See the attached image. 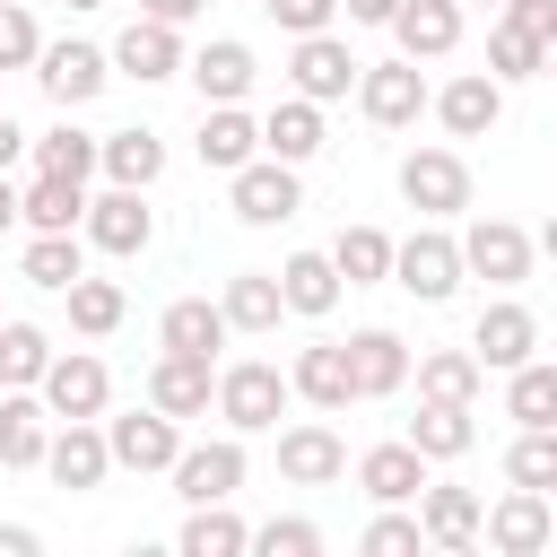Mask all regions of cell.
Segmentation results:
<instances>
[{
	"label": "cell",
	"mask_w": 557,
	"mask_h": 557,
	"mask_svg": "<svg viewBox=\"0 0 557 557\" xmlns=\"http://www.w3.org/2000/svg\"><path fill=\"white\" fill-rule=\"evenodd\" d=\"M209 400H218V418H226L235 435H261V426H278V409H287L296 392H287V374H278L270 357H244V366H226V374L209 383Z\"/></svg>",
	"instance_id": "1"
},
{
	"label": "cell",
	"mask_w": 557,
	"mask_h": 557,
	"mask_svg": "<svg viewBox=\"0 0 557 557\" xmlns=\"http://www.w3.org/2000/svg\"><path fill=\"white\" fill-rule=\"evenodd\" d=\"M35 400H44V418H104L113 374H104V357H87V348H52L44 374H35Z\"/></svg>",
	"instance_id": "2"
},
{
	"label": "cell",
	"mask_w": 557,
	"mask_h": 557,
	"mask_svg": "<svg viewBox=\"0 0 557 557\" xmlns=\"http://www.w3.org/2000/svg\"><path fill=\"white\" fill-rule=\"evenodd\" d=\"M348 96H357V113H366L374 131H400V122H418V113H426V78H418V61H409V52H400V61H366Z\"/></svg>",
	"instance_id": "3"
},
{
	"label": "cell",
	"mask_w": 557,
	"mask_h": 557,
	"mask_svg": "<svg viewBox=\"0 0 557 557\" xmlns=\"http://www.w3.org/2000/svg\"><path fill=\"white\" fill-rule=\"evenodd\" d=\"M400 200H409L418 218H461V209H470V165H461L453 148H409V157H400Z\"/></svg>",
	"instance_id": "4"
},
{
	"label": "cell",
	"mask_w": 557,
	"mask_h": 557,
	"mask_svg": "<svg viewBox=\"0 0 557 557\" xmlns=\"http://www.w3.org/2000/svg\"><path fill=\"white\" fill-rule=\"evenodd\" d=\"M226 200H235V218H244V226H287V218L305 209L296 165H278V157H244V165L226 174Z\"/></svg>",
	"instance_id": "5"
},
{
	"label": "cell",
	"mask_w": 557,
	"mask_h": 557,
	"mask_svg": "<svg viewBox=\"0 0 557 557\" xmlns=\"http://www.w3.org/2000/svg\"><path fill=\"white\" fill-rule=\"evenodd\" d=\"M392 287H409L418 305H444L461 287V244L444 226H418L409 244H392Z\"/></svg>",
	"instance_id": "6"
},
{
	"label": "cell",
	"mask_w": 557,
	"mask_h": 557,
	"mask_svg": "<svg viewBox=\"0 0 557 557\" xmlns=\"http://www.w3.org/2000/svg\"><path fill=\"white\" fill-rule=\"evenodd\" d=\"M78 235H87L96 252H113V261H131V252H148V235H157V218H148V200H139L131 183H113V191H96V200L78 209Z\"/></svg>",
	"instance_id": "7"
},
{
	"label": "cell",
	"mask_w": 557,
	"mask_h": 557,
	"mask_svg": "<svg viewBox=\"0 0 557 557\" xmlns=\"http://www.w3.org/2000/svg\"><path fill=\"white\" fill-rule=\"evenodd\" d=\"M461 244V278H487V287H522L531 278V235L513 226V218H479L470 235H453Z\"/></svg>",
	"instance_id": "8"
},
{
	"label": "cell",
	"mask_w": 557,
	"mask_h": 557,
	"mask_svg": "<svg viewBox=\"0 0 557 557\" xmlns=\"http://www.w3.org/2000/svg\"><path fill=\"white\" fill-rule=\"evenodd\" d=\"M357 52H348V35H296V52H287V78H296V96H313V104H339L348 87H357Z\"/></svg>",
	"instance_id": "9"
},
{
	"label": "cell",
	"mask_w": 557,
	"mask_h": 557,
	"mask_svg": "<svg viewBox=\"0 0 557 557\" xmlns=\"http://www.w3.org/2000/svg\"><path fill=\"white\" fill-rule=\"evenodd\" d=\"M165 470H174V496H183V505H226V496L244 487V444H235V435H218V444H183Z\"/></svg>",
	"instance_id": "10"
},
{
	"label": "cell",
	"mask_w": 557,
	"mask_h": 557,
	"mask_svg": "<svg viewBox=\"0 0 557 557\" xmlns=\"http://www.w3.org/2000/svg\"><path fill=\"white\" fill-rule=\"evenodd\" d=\"M35 78H44V96H52L61 113H78V104H96V96H104L113 61H104L96 44H44V52H35Z\"/></svg>",
	"instance_id": "11"
},
{
	"label": "cell",
	"mask_w": 557,
	"mask_h": 557,
	"mask_svg": "<svg viewBox=\"0 0 557 557\" xmlns=\"http://www.w3.org/2000/svg\"><path fill=\"white\" fill-rule=\"evenodd\" d=\"M104 453H113V470H165L183 453V426L165 409H131V418H104Z\"/></svg>",
	"instance_id": "12"
},
{
	"label": "cell",
	"mask_w": 557,
	"mask_h": 557,
	"mask_svg": "<svg viewBox=\"0 0 557 557\" xmlns=\"http://www.w3.org/2000/svg\"><path fill=\"white\" fill-rule=\"evenodd\" d=\"M35 470H52V487H104V470H113L104 426L96 418H61V435H44V461Z\"/></svg>",
	"instance_id": "13"
},
{
	"label": "cell",
	"mask_w": 557,
	"mask_h": 557,
	"mask_svg": "<svg viewBox=\"0 0 557 557\" xmlns=\"http://www.w3.org/2000/svg\"><path fill=\"white\" fill-rule=\"evenodd\" d=\"M409 505H418V531H426L444 557H470V548H479V513H487L479 487H435V479H426Z\"/></svg>",
	"instance_id": "14"
},
{
	"label": "cell",
	"mask_w": 557,
	"mask_h": 557,
	"mask_svg": "<svg viewBox=\"0 0 557 557\" xmlns=\"http://www.w3.org/2000/svg\"><path fill=\"white\" fill-rule=\"evenodd\" d=\"M426 104H435V122H444L453 139H479V131H496V122H505V78L461 70V78H453V87H435Z\"/></svg>",
	"instance_id": "15"
},
{
	"label": "cell",
	"mask_w": 557,
	"mask_h": 557,
	"mask_svg": "<svg viewBox=\"0 0 557 557\" xmlns=\"http://www.w3.org/2000/svg\"><path fill=\"white\" fill-rule=\"evenodd\" d=\"M348 348V383H357V400H392L400 383H409V339L400 331H357V339H339Z\"/></svg>",
	"instance_id": "16"
},
{
	"label": "cell",
	"mask_w": 557,
	"mask_h": 557,
	"mask_svg": "<svg viewBox=\"0 0 557 557\" xmlns=\"http://www.w3.org/2000/svg\"><path fill=\"white\" fill-rule=\"evenodd\" d=\"M209 383H218V366H209V357L165 348V357L148 366V409H165L174 426H183V418H209Z\"/></svg>",
	"instance_id": "17"
},
{
	"label": "cell",
	"mask_w": 557,
	"mask_h": 557,
	"mask_svg": "<svg viewBox=\"0 0 557 557\" xmlns=\"http://www.w3.org/2000/svg\"><path fill=\"white\" fill-rule=\"evenodd\" d=\"M278 479H287V487H331V479H348V444H339L322 418H305V426L278 435Z\"/></svg>",
	"instance_id": "18"
},
{
	"label": "cell",
	"mask_w": 557,
	"mask_h": 557,
	"mask_svg": "<svg viewBox=\"0 0 557 557\" xmlns=\"http://www.w3.org/2000/svg\"><path fill=\"white\" fill-rule=\"evenodd\" d=\"M487 522V548L496 557H540L548 548V531H557V513H548V487H513L496 513H479Z\"/></svg>",
	"instance_id": "19"
},
{
	"label": "cell",
	"mask_w": 557,
	"mask_h": 557,
	"mask_svg": "<svg viewBox=\"0 0 557 557\" xmlns=\"http://www.w3.org/2000/svg\"><path fill=\"white\" fill-rule=\"evenodd\" d=\"M470 357L479 366H522V357H540V322H531V305H513V296H496L487 313H479V331H470Z\"/></svg>",
	"instance_id": "20"
},
{
	"label": "cell",
	"mask_w": 557,
	"mask_h": 557,
	"mask_svg": "<svg viewBox=\"0 0 557 557\" xmlns=\"http://www.w3.org/2000/svg\"><path fill=\"white\" fill-rule=\"evenodd\" d=\"M392 35H400V52L409 61H444L453 44H461V0H392V17H383Z\"/></svg>",
	"instance_id": "21"
},
{
	"label": "cell",
	"mask_w": 557,
	"mask_h": 557,
	"mask_svg": "<svg viewBox=\"0 0 557 557\" xmlns=\"http://www.w3.org/2000/svg\"><path fill=\"white\" fill-rule=\"evenodd\" d=\"M104 61H113V70H131L139 87H157V78H174V70H183V35H174L165 17H131V26H122V44H113Z\"/></svg>",
	"instance_id": "22"
},
{
	"label": "cell",
	"mask_w": 557,
	"mask_h": 557,
	"mask_svg": "<svg viewBox=\"0 0 557 557\" xmlns=\"http://www.w3.org/2000/svg\"><path fill=\"white\" fill-rule=\"evenodd\" d=\"M183 78L200 87V104H244L261 70H252V52H244L235 35H218V44H200V52L183 61Z\"/></svg>",
	"instance_id": "23"
},
{
	"label": "cell",
	"mask_w": 557,
	"mask_h": 557,
	"mask_svg": "<svg viewBox=\"0 0 557 557\" xmlns=\"http://www.w3.org/2000/svg\"><path fill=\"white\" fill-rule=\"evenodd\" d=\"M287 392H296V400H313V409H348V400H357V383H348V348H339V339H313V348H296V366H287Z\"/></svg>",
	"instance_id": "24"
},
{
	"label": "cell",
	"mask_w": 557,
	"mask_h": 557,
	"mask_svg": "<svg viewBox=\"0 0 557 557\" xmlns=\"http://www.w3.org/2000/svg\"><path fill=\"white\" fill-rule=\"evenodd\" d=\"M357 487L374 496V505H409L418 487H426V453L400 435V444H374V453H357Z\"/></svg>",
	"instance_id": "25"
},
{
	"label": "cell",
	"mask_w": 557,
	"mask_h": 557,
	"mask_svg": "<svg viewBox=\"0 0 557 557\" xmlns=\"http://www.w3.org/2000/svg\"><path fill=\"white\" fill-rule=\"evenodd\" d=\"M244 157H261V122L244 104H200V165L209 174H235Z\"/></svg>",
	"instance_id": "26"
},
{
	"label": "cell",
	"mask_w": 557,
	"mask_h": 557,
	"mask_svg": "<svg viewBox=\"0 0 557 557\" xmlns=\"http://www.w3.org/2000/svg\"><path fill=\"white\" fill-rule=\"evenodd\" d=\"M270 278H278V305L305 313V322H322V313L339 305V270H331V252H287Z\"/></svg>",
	"instance_id": "27"
},
{
	"label": "cell",
	"mask_w": 557,
	"mask_h": 557,
	"mask_svg": "<svg viewBox=\"0 0 557 557\" xmlns=\"http://www.w3.org/2000/svg\"><path fill=\"white\" fill-rule=\"evenodd\" d=\"M261 157H278V165H305V157H322V104H313V96H287V104H270V122H261Z\"/></svg>",
	"instance_id": "28"
},
{
	"label": "cell",
	"mask_w": 557,
	"mask_h": 557,
	"mask_svg": "<svg viewBox=\"0 0 557 557\" xmlns=\"http://www.w3.org/2000/svg\"><path fill=\"white\" fill-rule=\"evenodd\" d=\"M96 165H104L113 183H131V191H148V183L165 174V139H157L148 122H131V131H104V139H96Z\"/></svg>",
	"instance_id": "29"
},
{
	"label": "cell",
	"mask_w": 557,
	"mask_h": 557,
	"mask_svg": "<svg viewBox=\"0 0 557 557\" xmlns=\"http://www.w3.org/2000/svg\"><path fill=\"white\" fill-rule=\"evenodd\" d=\"M157 339L183 348V357H218V348H226V313H218L209 296H174L165 322H157Z\"/></svg>",
	"instance_id": "30"
},
{
	"label": "cell",
	"mask_w": 557,
	"mask_h": 557,
	"mask_svg": "<svg viewBox=\"0 0 557 557\" xmlns=\"http://www.w3.org/2000/svg\"><path fill=\"white\" fill-rule=\"evenodd\" d=\"M409 444H418L426 461H461V453L479 444V426H470V409H461V400H418V418H409Z\"/></svg>",
	"instance_id": "31"
},
{
	"label": "cell",
	"mask_w": 557,
	"mask_h": 557,
	"mask_svg": "<svg viewBox=\"0 0 557 557\" xmlns=\"http://www.w3.org/2000/svg\"><path fill=\"white\" fill-rule=\"evenodd\" d=\"M78 209H87V183H70V174H35V183L17 191V218H26L35 235H61V226H78Z\"/></svg>",
	"instance_id": "32"
},
{
	"label": "cell",
	"mask_w": 557,
	"mask_h": 557,
	"mask_svg": "<svg viewBox=\"0 0 557 557\" xmlns=\"http://www.w3.org/2000/svg\"><path fill=\"white\" fill-rule=\"evenodd\" d=\"M331 270H339V287H383L392 278V235L383 226H339Z\"/></svg>",
	"instance_id": "33"
},
{
	"label": "cell",
	"mask_w": 557,
	"mask_h": 557,
	"mask_svg": "<svg viewBox=\"0 0 557 557\" xmlns=\"http://www.w3.org/2000/svg\"><path fill=\"white\" fill-rule=\"evenodd\" d=\"M218 313H226V331H278V278L270 270H235L226 278V296H218Z\"/></svg>",
	"instance_id": "34"
},
{
	"label": "cell",
	"mask_w": 557,
	"mask_h": 557,
	"mask_svg": "<svg viewBox=\"0 0 557 557\" xmlns=\"http://www.w3.org/2000/svg\"><path fill=\"white\" fill-rule=\"evenodd\" d=\"M479 383H487V366L470 357V348H426L418 357V400H479Z\"/></svg>",
	"instance_id": "35"
},
{
	"label": "cell",
	"mask_w": 557,
	"mask_h": 557,
	"mask_svg": "<svg viewBox=\"0 0 557 557\" xmlns=\"http://www.w3.org/2000/svg\"><path fill=\"white\" fill-rule=\"evenodd\" d=\"M35 461H44V400L0 392V470H35Z\"/></svg>",
	"instance_id": "36"
},
{
	"label": "cell",
	"mask_w": 557,
	"mask_h": 557,
	"mask_svg": "<svg viewBox=\"0 0 557 557\" xmlns=\"http://www.w3.org/2000/svg\"><path fill=\"white\" fill-rule=\"evenodd\" d=\"M513 383H505V418L513 426H557V366H540V357H522V366H505Z\"/></svg>",
	"instance_id": "37"
},
{
	"label": "cell",
	"mask_w": 557,
	"mask_h": 557,
	"mask_svg": "<svg viewBox=\"0 0 557 557\" xmlns=\"http://www.w3.org/2000/svg\"><path fill=\"white\" fill-rule=\"evenodd\" d=\"M17 270H26V287H52V296H61V287L87 270V244H78V226H61V235H35Z\"/></svg>",
	"instance_id": "38"
},
{
	"label": "cell",
	"mask_w": 557,
	"mask_h": 557,
	"mask_svg": "<svg viewBox=\"0 0 557 557\" xmlns=\"http://www.w3.org/2000/svg\"><path fill=\"white\" fill-rule=\"evenodd\" d=\"M26 148H35V174H70V183H87V174H96V139H87L70 113H61L44 139H26Z\"/></svg>",
	"instance_id": "39"
},
{
	"label": "cell",
	"mask_w": 557,
	"mask_h": 557,
	"mask_svg": "<svg viewBox=\"0 0 557 557\" xmlns=\"http://www.w3.org/2000/svg\"><path fill=\"white\" fill-rule=\"evenodd\" d=\"M61 296H70V331H87V339L122 331V287H113V278H87V270H78Z\"/></svg>",
	"instance_id": "40"
},
{
	"label": "cell",
	"mask_w": 557,
	"mask_h": 557,
	"mask_svg": "<svg viewBox=\"0 0 557 557\" xmlns=\"http://www.w3.org/2000/svg\"><path fill=\"white\" fill-rule=\"evenodd\" d=\"M44 357H52V339H44L35 322H0V383H9V392H35Z\"/></svg>",
	"instance_id": "41"
},
{
	"label": "cell",
	"mask_w": 557,
	"mask_h": 557,
	"mask_svg": "<svg viewBox=\"0 0 557 557\" xmlns=\"http://www.w3.org/2000/svg\"><path fill=\"white\" fill-rule=\"evenodd\" d=\"M252 531L226 513V505H191V522H183V557H235Z\"/></svg>",
	"instance_id": "42"
},
{
	"label": "cell",
	"mask_w": 557,
	"mask_h": 557,
	"mask_svg": "<svg viewBox=\"0 0 557 557\" xmlns=\"http://www.w3.org/2000/svg\"><path fill=\"white\" fill-rule=\"evenodd\" d=\"M513 487H557V426H522V444L505 453Z\"/></svg>",
	"instance_id": "43"
},
{
	"label": "cell",
	"mask_w": 557,
	"mask_h": 557,
	"mask_svg": "<svg viewBox=\"0 0 557 557\" xmlns=\"http://www.w3.org/2000/svg\"><path fill=\"white\" fill-rule=\"evenodd\" d=\"M540 61H548V44L496 17V35H487V70H496V78H540Z\"/></svg>",
	"instance_id": "44"
},
{
	"label": "cell",
	"mask_w": 557,
	"mask_h": 557,
	"mask_svg": "<svg viewBox=\"0 0 557 557\" xmlns=\"http://www.w3.org/2000/svg\"><path fill=\"white\" fill-rule=\"evenodd\" d=\"M244 548H261V557H322V531H313L305 513H270Z\"/></svg>",
	"instance_id": "45"
},
{
	"label": "cell",
	"mask_w": 557,
	"mask_h": 557,
	"mask_svg": "<svg viewBox=\"0 0 557 557\" xmlns=\"http://www.w3.org/2000/svg\"><path fill=\"white\" fill-rule=\"evenodd\" d=\"M35 52H44V26H35V9L0 0V70H35Z\"/></svg>",
	"instance_id": "46"
},
{
	"label": "cell",
	"mask_w": 557,
	"mask_h": 557,
	"mask_svg": "<svg viewBox=\"0 0 557 557\" xmlns=\"http://www.w3.org/2000/svg\"><path fill=\"white\" fill-rule=\"evenodd\" d=\"M357 548L366 557H409V548H426V531H418V513H374Z\"/></svg>",
	"instance_id": "47"
},
{
	"label": "cell",
	"mask_w": 557,
	"mask_h": 557,
	"mask_svg": "<svg viewBox=\"0 0 557 557\" xmlns=\"http://www.w3.org/2000/svg\"><path fill=\"white\" fill-rule=\"evenodd\" d=\"M261 9H270L287 35H322V26L339 17V0H261Z\"/></svg>",
	"instance_id": "48"
},
{
	"label": "cell",
	"mask_w": 557,
	"mask_h": 557,
	"mask_svg": "<svg viewBox=\"0 0 557 557\" xmlns=\"http://www.w3.org/2000/svg\"><path fill=\"white\" fill-rule=\"evenodd\" d=\"M505 26H522V35L557 44V0H505Z\"/></svg>",
	"instance_id": "49"
},
{
	"label": "cell",
	"mask_w": 557,
	"mask_h": 557,
	"mask_svg": "<svg viewBox=\"0 0 557 557\" xmlns=\"http://www.w3.org/2000/svg\"><path fill=\"white\" fill-rule=\"evenodd\" d=\"M139 17H165V26H191L200 0H139Z\"/></svg>",
	"instance_id": "50"
},
{
	"label": "cell",
	"mask_w": 557,
	"mask_h": 557,
	"mask_svg": "<svg viewBox=\"0 0 557 557\" xmlns=\"http://www.w3.org/2000/svg\"><path fill=\"white\" fill-rule=\"evenodd\" d=\"M35 548H44V540H35L26 522H0V557H35Z\"/></svg>",
	"instance_id": "51"
},
{
	"label": "cell",
	"mask_w": 557,
	"mask_h": 557,
	"mask_svg": "<svg viewBox=\"0 0 557 557\" xmlns=\"http://www.w3.org/2000/svg\"><path fill=\"white\" fill-rule=\"evenodd\" d=\"M339 9H348V26H383L392 17V0H339Z\"/></svg>",
	"instance_id": "52"
},
{
	"label": "cell",
	"mask_w": 557,
	"mask_h": 557,
	"mask_svg": "<svg viewBox=\"0 0 557 557\" xmlns=\"http://www.w3.org/2000/svg\"><path fill=\"white\" fill-rule=\"evenodd\" d=\"M17 157H26V131H17V122H9V113H0V174H9V165H17Z\"/></svg>",
	"instance_id": "53"
},
{
	"label": "cell",
	"mask_w": 557,
	"mask_h": 557,
	"mask_svg": "<svg viewBox=\"0 0 557 557\" xmlns=\"http://www.w3.org/2000/svg\"><path fill=\"white\" fill-rule=\"evenodd\" d=\"M9 226H17V183L0 174V235H9Z\"/></svg>",
	"instance_id": "54"
},
{
	"label": "cell",
	"mask_w": 557,
	"mask_h": 557,
	"mask_svg": "<svg viewBox=\"0 0 557 557\" xmlns=\"http://www.w3.org/2000/svg\"><path fill=\"white\" fill-rule=\"evenodd\" d=\"M70 9H104V0H70Z\"/></svg>",
	"instance_id": "55"
}]
</instances>
